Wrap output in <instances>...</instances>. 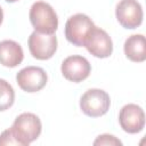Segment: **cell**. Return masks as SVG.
<instances>
[{
  "instance_id": "277c9868",
  "label": "cell",
  "mask_w": 146,
  "mask_h": 146,
  "mask_svg": "<svg viewBox=\"0 0 146 146\" xmlns=\"http://www.w3.org/2000/svg\"><path fill=\"white\" fill-rule=\"evenodd\" d=\"M95 26L94 22L86 14H75L71 16L65 24V36L68 42L76 47H83L84 41Z\"/></svg>"
},
{
  "instance_id": "2e32d148",
  "label": "cell",
  "mask_w": 146,
  "mask_h": 146,
  "mask_svg": "<svg viewBox=\"0 0 146 146\" xmlns=\"http://www.w3.org/2000/svg\"><path fill=\"white\" fill-rule=\"evenodd\" d=\"M2 21H3V11H2V8H1V6H0V25H1Z\"/></svg>"
},
{
  "instance_id": "3957f363",
  "label": "cell",
  "mask_w": 146,
  "mask_h": 146,
  "mask_svg": "<svg viewBox=\"0 0 146 146\" xmlns=\"http://www.w3.org/2000/svg\"><path fill=\"white\" fill-rule=\"evenodd\" d=\"M111 105L110 95L103 89H88L80 98L81 111L90 117H99L107 113Z\"/></svg>"
},
{
  "instance_id": "9a60e30c",
  "label": "cell",
  "mask_w": 146,
  "mask_h": 146,
  "mask_svg": "<svg viewBox=\"0 0 146 146\" xmlns=\"http://www.w3.org/2000/svg\"><path fill=\"white\" fill-rule=\"evenodd\" d=\"M5 145H18V141L16 140L10 128L2 131L0 135V146H5Z\"/></svg>"
},
{
  "instance_id": "5b68a950",
  "label": "cell",
  "mask_w": 146,
  "mask_h": 146,
  "mask_svg": "<svg viewBox=\"0 0 146 146\" xmlns=\"http://www.w3.org/2000/svg\"><path fill=\"white\" fill-rule=\"evenodd\" d=\"M29 49L31 55L40 60L50 59L57 50V38L54 34H46L34 31L29 36Z\"/></svg>"
},
{
  "instance_id": "8fae6325",
  "label": "cell",
  "mask_w": 146,
  "mask_h": 146,
  "mask_svg": "<svg viewBox=\"0 0 146 146\" xmlns=\"http://www.w3.org/2000/svg\"><path fill=\"white\" fill-rule=\"evenodd\" d=\"M24 52L19 43L14 40L0 42V64L6 67H16L22 63Z\"/></svg>"
},
{
  "instance_id": "e0dca14e",
  "label": "cell",
  "mask_w": 146,
  "mask_h": 146,
  "mask_svg": "<svg viewBox=\"0 0 146 146\" xmlns=\"http://www.w3.org/2000/svg\"><path fill=\"white\" fill-rule=\"evenodd\" d=\"M7 2H16V1H18V0H6Z\"/></svg>"
},
{
  "instance_id": "7a4b0ae2",
  "label": "cell",
  "mask_w": 146,
  "mask_h": 146,
  "mask_svg": "<svg viewBox=\"0 0 146 146\" xmlns=\"http://www.w3.org/2000/svg\"><path fill=\"white\" fill-rule=\"evenodd\" d=\"M30 22L34 31L54 34L58 27V17L54 8L44 1H36L30 8Z\"/></svg>"
},
{
  "instance_id": "4fadbf2b",
  "label": "cell",
  "mask_w": 146,
  "mask_h": 146,
  "mask_svg": "<svg viewBox=\"0 0 146 146\" xmlns=\"http://www.w3.org/2000/svg\"><path fill=\"white\" fill-rule=\"evenodd\" d=\"M15 100V91L9 82L0 79V112L13 106Z\"/></svg>"
},
{
  "instance_id": "30bf717a",
  "label": "cell",
  "mask_w": 146,
  "mask_h": 146,
  "mask_svg": "<svg viewBox=\"0 0 146 146\" xmlns=\"http://www.w3.org/2000/svg\"><path fill=\"white\" fill-rule=\"evenodd\" d=\"M119 122L121 128L128 133L140 132L145 127L144 110L137 104H127L120 110Z\"/></svg>"
},
{
  "instance_id": "ba28073f",
  "label": "cell",
  "mask_w": 146,
  "mask_h": 146,
  "mask_svg": "<svg viewBox=\"0 0 146 146\" xmlns=\"http://www.w3.org/2000/svg\"><path fill=\"white\" fill-rule=\"evenodd\" d=\"M48 81V75L42 67L27 66L16 74V82L19 88L26 92L40 91Z\"/></svg>"
},
{
  "instance_id": "7c38bea8",
  "label": "cell",
  "mask_w": 146,
  "mask_h": 146,
  "mask_svg": "<svg viewBox=\"0 0 146 146\" xmlns=\"http://www.w3.org/2000/svg\"><path fill=\"white\" fill-rule=\"evenodd\" d=\"M124 54L128 59L135 63H141L146 59L145 36L143 34H132L124 41Z\"/></svg>"
},
{
  "instance_id": "9c48e42d",
  "label": "cell",
  "mask_w": 146,
  "mask_h": 146,
  "mask_svg": "<svg viewBox=\"0 0 146 146\" xmlns=\"http://www.w3.org/2000/svg\"><path fill=\"white\" fill-rule=\"evenodd\" d=\"M64 78L72 82H81L86 80L90 72L91 66L87 58L80 55H73L66 57L60 66Z\"/></svg>"
},
{
  "instance_id": "6da1fadb",
  "label": "cell",
  "mask_w": 146,
  "mask_h": 146,
  "mask_svg": "<svg viewBox=\"0 0 146 146\" xmlns=\"http://www.w3.org/2000/svg\"><path fill=\"white\" fill-rule=\"evenodd\" d=\"M10 130L19 146H27L40 136L42 124L35 114L22 113L15 119Z\"/></svg>"
},
{
  "instance_id": "5bb4252c",
  "label": "cell",
  "mask_w": 146,
  "mask_h": 146,
  "mask_svg": "<svg viewBox=\"0 0 146 146\" xmlns=\"http://www.w3.org/2000/svg\"><path fill=\"white\" fill-rule=\"evenodd\" d=\"M94 145H110V146H117V145H122V141L119 140L116 137H114L113 135H100L96 138V140L94 141Z\"/></svg>"
},
{
  "instance_id": "8992f818",
  "label": "cell",
  "mask_w": 146,
  "mask_h": 146,
  "mask_svg": "<svg viewBox=\"0 0 146 146\" xmlns=\"http://www.w3.org/2000/svg\"><path fill=\"white\" fill-rule=\"evenodd\" d=\"M87 50L97 58H107L112 55L113 51V42L107 32L96 25L91 29L88 34L84 46Z\"/></svg>"
},
{
  "instance_id": "52a82bcc",
  "label": "cell",
  "mask_w": 146,
  "mask_h": 146,
  "mask_svg": "<svg viewBox=\"0 0 146 146\" xmlns=\"http://www.w3.org/2000/svg\"><path fill=\"white\" fill-rule=\"evenodd\" d=\"M117 22L124 29H137L143 22V8L137 0H120L115 8Z\"/></svg>"
}]
</instances>
